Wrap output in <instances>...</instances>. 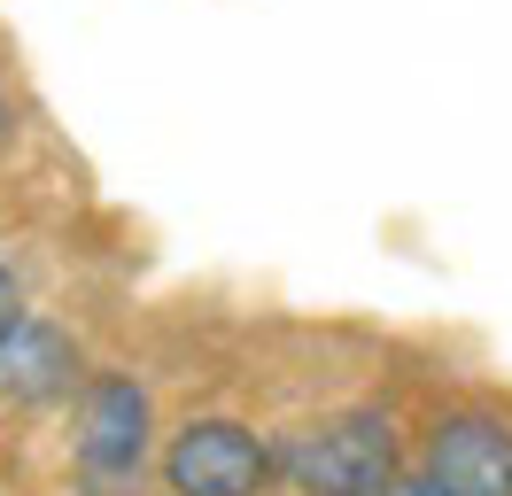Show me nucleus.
Instances as JSON below:
<instances>
[{
  "label": "nucleus",
  "instance_id": "nucleus-6",
  "mask_svg": "<svg viewBox=\"0 0 512 496\" xmlns=\"http://www.w3.org/2000/svg\"><path fill=\"white\" fill-rule=\"evenodd\" d=\"M24 310H32V303H24V279H16L8 264H0V341H8L16 326H24Z\"/></svg>",
  "mask_w": 512,
  "mask_h": 496
},
{
  "label": "nucleus",
  "instance_id": "nucleus-1",
  "mask_svg": "<svg viewBox=\"0 0 512 496\" xmlns=\"http://www.w3.org/2000/svg\"><path fill=\"white\" fill-rule=\"evenodd\" d=\"M156 396L125 365L86 372L70 396V489L78 496H148L156 481Z\"/></svg>",
  "mask_w": 512,
  "mask_h": 496
},
{
  "label": "nucleus",
  "instance_id": "nucleus-3",
  "mask_svg": "<svg viewBox=\"0 0 512 496\" xmlns=\"http://www.w3.org/2000/svg\"><path fill=\"white\" fill-rule=\"evenodd\" d=\"M156 481L163 496H264L272 489V442L249 419H187L156 442Z\"/></svg>",
  "mask_w": 512,
  "mask_h": 496
},
{
  "label": "nucleus",
  "instance_id": "nucleus-7",
  "mask_svg": "<svg viewBox=\"0 0 512 496\" xmlns=\"http://www.w3.org/2000/svg\"><path fill=\"white\" fill-rule=\"evenodd\" d=\"M381 496H450V489H443V481H435V473H419V465H396Z\"/></svg>",
  "mask_w": 512,
  "mask_h": 496
},
{
  "label": "nucleus",
  "instance_id": "nucleus-4",
  "mask_svg": "<svg viewBox=\"0 0 512 496\" xmlns=\"http://www.w3.org/2000/svg\"><path fill=\"white\" fill-rule=\"evenodd\" d=\"M419 473L450 496H512V419L489 403H450L419 434Z\"/></svg>",
  "mask_w": 512,
  "mask_h": 496
},
{
  "label": "nucleus",
  "instance_id": "nucleus-2",
  "mask_svg": "<svg viewBox=\"0 0 512 496\" xmlns=\"http://www.w3.org/2000/svg\"><path fill=\"white\" fill-rule=\"evenodd\" d=\"M396 465H404V442L381 403L303 419L295 434L272 442V481H288L295 496H381Z\"/></svg>",
  "mask_w": 512,
  "mask_h": 496
},
{
  "label": "nucleus",
  "instance_id": "nucleus-5",
  "mask_svg": "<svg viewBox=\"0 0 512 496\" xmlns=\"http://www.w3.org/2000/svg\"><path fill=\"white\" fill-rule=\"evenodd\" d=\"M86 341L63 318L24 310V326L0 341V411H63L86 388Z\"/></svg>",
  "mask_w": 512,
  "mask_h": 496
}]
</instances>
